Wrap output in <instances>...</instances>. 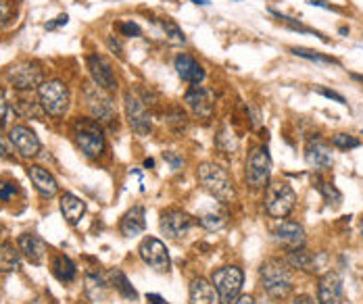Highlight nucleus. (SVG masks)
<instances>
[{
	"mask_svg": "<svg viewBox=\"0 0 363 304\" xmlns=\"http://www.w3.org/2000/svg\"><path fill=\"white\" fill-rule=\"evenodd\" d=\"M161 27H163V31H165V35H167V40L171 42V44H184L186 42V33L178 27V23H173L171 19H163L161 21Z\"/></svg>",
	"mask_w": 363,
	"mask_h": 304,
	"instance_id": "nucleus-33",
	"label": "nucleus"
},
{
	"mask_svg": "<svg viewBox=\"0 0 363 304\" xmlns=\"http://www.w3.org/2000/svg\"><path fill=\"white\" fill-rule=\"evenodd\" d=\"M61 213H63V217H65V221H67L69 225H77L79 219H82L84 213H86V202H84L82 198H77L75 194L65 192V194L61 196Z\"/></svg>",
	"mask_w": 363,
	"mask_h": 304,
	"instance_id": "nucleus-23",
	"label": "nucleus"
},
{
	"mask_svg": "<svg viewBox=\"0 0 363 304\" xmlns=\"http://www.w3.org/2000/svg\"><path fill=\"white\" fill-rule=\"evenodd\" d=\"M199 223H201L205 230L215 232V230H222V227L226 225V215L219 213V211H215V213H205V215L199 217Z\"/></svg>",
	"mask_w": 363,
	"mask_h": 304,
	"instance_id": "nucleus-32",
	"label": "nucleus"
},
{
	"mask_svg": "<svg viewBox=\"0 0 363 304\" xmlns=\"http://www.w3.org/2000/svg\"><path fill=\"white\" fill-rule=\"evenodd\" d=\"M270 175H272L270 150H268V146H255L249 152V159H247V171H245L247 184L255 190H261V188L268 186Z\"/></svg>",
	"mask_w": 363,
	"mask_h": 304,
	"instance_id": "nucleus-6",
	"label": "nucleus"
},
{
	"mask_svg": "<svg viewBox=\"0 0 363 304\" xmlns=\"http://www.w3.org/2000/svg\"><path fill=\"white\" fill-rule=\"evenodd\" d=\"M163 159L171 165V169H180V167L184 165L182 157H178V154H173V152H163Z\"/></svg>",
	"mask_w": 363,
	"mask_h": 304,
	"instance_id": "nucleus-40",
	"label": "nucleus"
},
{
	"mask_svg": "<svg viewBox=\"0 0 363 304\" xmlns=\"http://www.w3.org/2000/svg\"><path fill=\"white\" fill-rule=\"evenodd\" d=\"M161 232L167 236V238H173V240H180L184 238L192 225H194V219L186 213V211H180V209H167L161 213Z\"/></svg>",
	"mask_w": 363,
	"mask_h": 304,
	"instance_id": "nucleus-12",
	"label": "nucleus"
},
{
	"mask_svg": "<svg viewBox=\"0 0 363 304\" xmlns=\"http://www.w3.org/2000/svg\"><path fill=\"white\" fill-rule=\"evenodd\" d=\"M274 236L282 246H286L291 250L303 248V244H305V230L297 221H280L274 227Z\"/></svg>",
	"mask_w": 363,
	"mask_h": 304,
	"instance_id": "nucleus-18",
	"label": "nucleus"
},
{
	"mask_svg": "<svg viewBox=\"0 0 363 304\" xmlns=\"http://www.w3.org/2000/svg\"><path fill=\"white\" fill-rule=\"evenodd\" d=\"M0 157H2V159H8V150H6V146H4L2 136H0Z\"/></svg>",
	"mask_w": 363,
	"mask_h": 304,
	"instance_id": "nucleus-49",
	"label": "nucleus"
},
{
	"mask_svg": "<svg viewBox=\"0 0 363 304\" xmlns=\"http://www.w3.org/2000/svg\"><path fill=\"white\" fill-rule=\"evenodd\" d=\"M19 253L31 263V265H42L46 257V244L40 236L36 234H23L19 238Z\"/></svg>",
	"mask_w": 363,
	"mask_h": 304,
	"instance_id": "nucleus-21",
	"label": "nucleus"
},
{
	"mask_svg": "<svg viewBox=\"0 0 363 304\" xmlns=\"http://www.w3.org/2000/svg\"><path fill=\"white\" fill-rule=\"evenodd\" d=\"M320 304H343V280L337 271H328L318 284Z\"/></svg>",
	"mask_w": 363,
	"mask_h": 304,
	"instance_id": "nucleus-16",
	"label": "nucleus"
},
{
	"mask_svg": "<svg viewBox=\"0 0 363 304\" xmlns=\"http://www.w3.org/2000/svg\"><path fill=\"white\" fill-rule=\"evenodd\" d=\"M10 15H13V6H10V2H8V0H0V25L8 23Z\"/></svg>",
	"mask_w": 363,
	"mask_h": 304,
	"instance_id": "nucleus-39",
	"label": "nucleus"
},
{
	"mask_svg": "<svg viewBox=\"0 0 363 304\" xmlns=\"http://www.w3.org/2000/svg\"><path fill=\"white\" fill-rule=\"evenodd\" d=\"M6 77L17 90H31L42 83V69H40V65H36L31 61H23V63L13 65L6 71Z\"/></svg>",
	"mask_w": 363,
	"mask_h": 304,
	"instance_id": "nucleus-11",
	"label": "nucleus"
},
{
	"mask_svg": "<svg viewBox=\"0 0 363 304\" xmlns=\"http://www.w3.org/2000/svg\"><path fill=\"white\" fill-rule=\"evenodd\" d=\"M77 304H90V301H86V298H79V301H77Z\"/></svg>",
	"mask_w": 363,
	"mask_h": 304,
	"instance_id": "nucleus-52",
	"label": "nucleus"
},
{
	"mask_svg": "<svg viewBox=\"0 0 363 304\" xmlns=\"http://www.w3.org/2000/svg\"><path fill=\"white\" fill-rule=\"evenodd\" d=\"M138 255H140V259L150 267V269H155L157 273H167L169 269H171V259H169V250H167V246L161 242V240H157V238H144L142 240V244H140V248H138Z\"/></svg>",
	"mask_w": 363,
	"mask_h": 304,
	"instance_id": "nucleus-9",
	"label": "nucleus"
},
{
	"mask_svg": "<svg viewBox=\"0 0 363 304\" xmlns=\"http://www.w3.org/2000/svg\"><path fill=\"white\" fill-rule=\"evenodd\" d=\"M144 230H146V215H144V209H142V207H132V209L123 215V219H121V223H119L121 236H123V238H136V236H140Z\"/></svg>",
	"mask_w": 363,
	"mask_h": 304,
	"instance_id": "nucleus-22",
	"label": "nucleus"
},
{
	"mask_svg": "<svg viewBox=\"0 0 363 304\" xmlns=\"http://www.w3.org/2000/svg\"><path fill=\"white\" fill-rule=\"evenodd\" d=\"M21 253L19 248H15L10 242H4L0 246V269L2 271H17L21 267Z\"/></svg>",
	"mask_w": 363,
	"mask_h": 304,
	"instance_id": "nucleus-27",
	"label": "nucleus"
},
{
	"mask_svg": "<svg viewBox=\"0 0 363 304\" xmlns=\"http://www.w3.org/2000/svg\"><path fill=\"white\" fill-rule=\"evenodd\" d=\"M69 21V17L67 15H59L54 21H50V23H46V29H56V27H61V25H65Z\"/></svg>",
	"mask_w": 363,
	"mask_h": 304,
	"instance_id": "nucleus-42",
	"label": "nucleus"
},
{
	"mask_svg": "<svg viewBox=\"0 0 363 304\" xmlns=\"http://www.w3.org/2000/svg\"><path fill=\"white\" fill-rule=\"evenodd\" d=\"M10 144L23 159H31L40 152V140L27 125H15L10 127Z\"/></svg>",
	"mask_w": 363,
	"mask_h": 304,
	"instance_id": "nucleus-15",
	"label": "nucleus"
},
{
	"mask_svg": "<svg viewBox=\"0 0 363 304\" xmlns=\"http://www.w3.org/2000/svg\"><path fill=\"white\" fill-rule=\"evenodd\" d=\"M362 238H363V219H362Z\"/></svg>",
	"mask_w": 363,
	"mask_h": 304,
	"instance_id": "nucleus-53",
	"label": "nucleus"
},
{
	"mask_svg": "<svg viewBox=\"0 0 363 304\" xmlns=\"http://www.w3.org/2000/svg\"><path fill=\"white\" fill-rule=\"evenodd\" d=\"M123 109H125V117H128L130 127L138 136H146L153 127V119H150V113H148L144 100L136 92L130 90L123 94Z\"/></svg>",
	"mask_w": 363,
	"mask_h": 304,
	"instance_id": "nucleus-8",
	"label": "nucleus"
},
{
	"mask_svg": "<svg viewBox=\"0 0 363 304\" xmlns=\"http://www.w3.org/2000/svg\"><path fill=\"white\" fill-rule=\"evenodd\" d=\"M102 92L105 90H100L98 86H88L86 88V104H88L94 121L109 123L115 117V109H113V102L109 100V96H105Z\"/></svg>",
	"mask_w": 363,
	"mask_h": 304,
	"instance_id": "nucleus-14",
	"label": "nucleus"
},
{
	"mask_svg": "<svg viewBox=\"0 0 363 304\" xmlns=\"http://www.w3.org/2000/svg\"><path fill=\"white\" fill-rule=\"evenodd\" d=\"M234 304H255V301H253V296H240L234 301Z\"/></svg>",
	"mask_w": 363,
	"mask_h": 304,
	"instance_id": "nucleus-47",
	"label": "nucleus"
},
{
	"mask_svg": "<svg viewBox=\"0 0 363 304\" xmlns=\"http://www.w3.org/2000/svg\"><path fill=\"white\" fill-rule=\"evenodd\" d=\"M278 19H282L291 29H295V31H301V33H311V35H318L320 40H324V42H328V38L324 35V33H320V31H316V29H311V27H305L303 23H299V21H295L293 17H286V15H282V13H278V10H272Z\"/></svg>",
	"mask_w": 363,
	"mask_h": 304,
	"instance_id": "nucleus-34",
	"label": "nucleus"
},
{
	"mask_svg": "<svg viewBox=\"0 0 363 304\" xmlns=\"http://www.w3.org/2000/svg\"><path fill=\"white\" fill-rule=\"evenodd\" d=\"M293 54L301 56V58H307V61H314V63H324V65H339V61L334 56H328V54H322L318 50H309V48H303V46H295L291 48Z\"/></svg>",
	"mask_w": 363,
	"mask_h": 304,
	"instance_id": "nucleus-31",
	"label": "nucleus"
},
{
	"mask_svg": "<svg viewBox=\"0 0 363 304\" xmlns=\"http://www.w3.org/2000/svg\"><path fill=\"white\" fill-rule=\"evenodd\" d=\"M288 263L297 269H303V271H316L314 267L318 265L316 263V257L311 253H307L305 248H295L291 250V257H288Z\"/></svg>",
	"mask_w": 363,
	"mask_h": 304,
	"instance_id": "nucleus-28",
	"label": "nucleus"
},
{
	"mask_svg": "<svg viewBox=\"0 0 363 304\" xmlns=\"http://www.w3.org/2000/svg\"><path fill=\"white\" fill-rule=\"evenodd\" d=\"M213 288L217 290V296H219V303L222 304H232L240 290H242V282H245V273L240 267H222L213 273Z\"/></svg>",
	"mask_w": 363,
	"mask_h": 304,
	"instance_id": "nucleus-7",
	"label": "nucleus"
},
{
	"mask_svg": "<svg viewBox=\"0 0 363 304\" xmlns=\"http://www.w3.org/2000/svg\"><path fill=\"white\" fill-rule=\"evenodd\" d=\"M27 175L31 179V184L36 186V190L44 196V198H52L59 192V184L52 177V173L40 165H29L27 167Z\"/></svg>",
	"mask_w": 363,
	"mask_h": 304,
	"instance_id": "nucleus-20",
	"label": "nucleus"
},
{
	"mask_svg": "<svg viewBox=\"0 0 363 304\" xmlns=\"http://www.w3.org/2000/svg\"><path fill=\"white\" fill-rule=\"evenodd\" d=\"M316 92L322 94V96H326V98H330V100H337L339 104H347L345 96L339 94V92H334V90H328V88H316Z\"/></svg>",
	"mask_w": 363,
	"mask_h": 304,
	"instance_id": "nucleus-38",
	"label": "nucleus"
},
{
	"mask_svg": "<svg viewBox=\"0 0 363 304\" xmlns=\"http://www.w3.org/2000/svg\"><path fill=\"white\" fill-rule=\"evenodd\" d=\"M173 65H176L178 75H180L184 81L192 83V86H199V83L205 79V69H203V65H201L196 58H192L190 54H184V52L178 54L176 61H173Z\"/></svg>",
	"mask_w": 363,
	"mask_h": 304,
	"instance_id": "nucleus-19",
	"label": "nucleus"
},
{
	"mask_svg": "<svg viewBox=\"0 0 363 304\" xmlns=\"http://www.w3.org/2000/svg\"><path fill=\"white\" fill-rule=\"evenodd\" d=\"M194 4H199V6H207L209 4V0H192Z\"/></svg>",
	"mask_w": 363,
	"mask_h": 304,
	"instance_id": "nucleus-50",
	"label": "nucleus"
},
{
	"mask_svg": "<svg viewBox=\"0 0 363 304\" xmlns=\"http://www.w3.org/2000/svg\"><path fill=\"white\" fill-rule=\"evenodd\" d=\"M305 161L314 169H328L332 165V146L322 138H314L305 146Z\"/></svg>",
	"mask_w": 363,
	"mask_h": 304,
	"instance_id": "nucleus-17",
	"label": "nucleus"
},
{
	"mask_svg": "<svg viewBox=\"0 0 363 304\" xmlns=\"http://www.w3.org/2000/svg\"><path fill=\"white\" fill-rule=\"evenodd\" d=\"M309 4H314V6H322V8H332L330 4H326V0H307Z\"/></svg>",
	"mask_w": 363,
	"mask_h": 304,
	"instance_id": "nucleus-48",
	"label": "nucleus"
},
{
	"mask_svg": "<svg viewBox=\"0 0 363 304\" xmlns=\"http://www.w3.org/2000/svg\"><path fill=\"white\" fill-rule=\"evenodd\" d=\"M111 284H113V288H115L125 301H130V303H136V301H138V292L134 290V286L130 284V280L125 278V273H123L121 269L111 271Z\"/></svg>",
	"mask_w": 363,
	"mask_h": 304,
	"instance_id": "nucleus-26",
	"label": "nucleus"
},
{
	"mask_svg": "<svg viewBox=\"0 0 363 304\" xmlns=\"http://www.w3.org/2000/svg\"><path fill=\"white\" fill-rule=\"evenodd\" d=\"M196 177L201 182V186L219 202H232L236 198V188H234V182L230 177V173L219 167L217 163H201L199 169H196Z\"/></svg>",
	"mask_w": 363,
	"mask_h": 304,
	"instance_id": "nucleus-1",
	"label": "nucleus"
},
{
	"mask_svg": "<svg viewBox=\"0 0 363 304\" xmlns=\"http://www.w3.org/2000/svg\"><path fill=\"white\" fill-rule=\"evenodd\" d=\"M86 65H88V71H90V77L94 81V86H98L100 90L105 92H113L117 90V77L113 73V67L111 63L100 56V54H90L86 58Z\"/></svg>",
	"mask_w": 363,
	"mask_h": 304,
	"instance_id": "nucleus-13",
	"label": "nucleus"
},
{
	"mask_svg": "<svg viewBox=\"0 0 363 304\" xmlns=\"http://www.w3.org/2000/svg\"><path fill=\"white\" fill-rule=\"evenodd\" d=\"M293 304H316V301H314L311 296H307V294H301V296L295 298V303Z\"/></svg>",
	"mask_w": 363,
	"mask_h": 304,
	"instance_id": "nucleus-45",
	"label": "nucleus"
},
{
	"mask_svg": "<svg viewBox=\"0 0 363 304\" xmlns=\"http://www.w3.org/2000/svg\"><path fill=\"white\" fill-rule=\"evenodd\" d=\"M219 296L213 284H209L205 278H196L190 284V304H217Z\"/></svg>",
	"mask_w": 363,
	"mask_h": 304,
	"instance_id": "nucleus-24",
	"label": "nucleus"
},
{
	"mask_svg": "<svg viewBox=\"0 0 363 304\" xmlns=\"http://www.w3.org/2000/svg\"><path fill=\"white\" fill-rule=\"evenodd\" d=\"M38 98H40L44 113H48L52 117H63L69 109V102H71L69 88L59 79L42 81L38 86Z\"/></svg>",
	"mask_w": 363,
	"mask_h": 304,
	"instance_id": "nucleus-4",
	"label": "nucleus"
},
{
	"mask_svg": "<svg viewBox=\"0 0 363 304\" xmlns=\"http://www.w3.org/2000/svg\"><path fill=\"white\" fill-rule=\"evenodd\" d=\"M73 136L79 150L88 159H98L105 152V134L98 121L94 119H77L73 123Z\"/></svg>",
	"mask_w": 363,
	"mask_h": 304,
	"instance_id": "nucleus-3",
	"label": "nucleus"
},
{
	"mask_svg": "<svg viewBox=\"0 0 363 304\" xmlns=\"http://www.w3.org/2000/svg\"><path fill=\"white\" fill-rule=\"evenodd\" d=\"M31 304H54V301H52V296H50L48 292H42V294H38V296L31 301Z\"/></svg>",
	"mask_w": 363,
	"mask_h": 304,
	"instance_id": "nucleus-43",
	"label": "nucleus"
},
{
	"mask_svg": "<svg viewBox=\"0 0 363 304\" xmlns=\"http://www.w3.org/2000/svg\"><path fill=\"white\" fill-rule=\"evenodd\" d=\"M332 144H334L337 148H341V150H351V148L362 146V142H360L355 136H351V134H337V136L332 138Z\"/></svg>",
	"mask_w": 363,
	"mask_h": 304,
	"instance_id": "nucleus-35",
	"label": "nucleus"
},
{
	"mask_svg": "<svg viewBox=\"0 0 363 304\" xmlns=\"http://www.w3.org/2000/svg\"><path fill=\"white\" fill-rule=\"evenodd\" d=\"M261 286L263 290L276 298V301H284L291 292H293V273L288 269V265L280 259H270L261 265Z\"/></svg>",
	"mask_w": 363,
	"mask_h": 304,
	"instance_id": "nucleus-2",
	"label": "nucleus"
},
{
	"mask_svg": "<svg viewBox=\"0 0 363 304\" xmlns=\"http://www.w3.org/2000/svg\"><path fill=\"white\" fill-rule=\"evenodd\" d=\"M17 184H13V182H4V179H0V200L2 202H10L15 196H17Z\"/></svg>",
	"mask_w": 363,
	"mask_h": 304,
	"instance_id": "nucleus-37",
	"label": "nucleus"
},
{
	"mask_svg": "<svg viewBox=\"0 0 363 304\" xmlns=\"http://www.w3.org/2000/svg\"><path fill=\"white\" fill-rule=\"evenodd\" d=\"M4 115H6V98H4V92L0 90V121L4 119Z\"/></svg>",
	"mask_w": 363,
	"mask_h": 304,
	"instance_id": "nucleus-46",
	"label": "nucleus"
},
{
	"mask_svg": "<svg viewBox=\"0 0 363 304\" xmlns=\"http://www.w3.org/2000/svg\"><path fill=\"white\" fill-rule=\"evenodd\" d=\"M144 167H155V161H153V159H146V161H144Z\"/></svg>",
	"mask_w": 363,
	"mask_h": 304,
	"instance_id": "nucleus-51",
	"label": "nucleus"
},
{
	"mask_svg": "<svg viewBox=\"0 0 363 304\" xmlns=\"http://www.w3.org/2000/svg\"><path fill=\"white\" fill-rule=\"evenodd\" d=\"M184 102L194 113V117H199L203 121H209L215 115V98H213V92L207 90V88H203V86H192L184 94Z\"/></svg>",
	"mask_w": 363,
	"mask_h": 304,
	"instance_id": "nucleus-10",
	"label": "nucleus"
},
{
	"mask_svg": "<svg viewBox=\"0 0 363 304\" xmlns=\"http://www.w3.org/2000/svg\"><path fill=\"white\" fill-rule=\"evenodd\" d=\"M86 294L92 301H102L107 296V284L100 273H88L86 275Z\"/></svg>",
	"mask_w": 363,
	"mask_h": 304,
	"instance_id": "nucleus-29",
	"label": "nucleus"
},
{
	"mask_svg": "<svg viewBox=\"0 0 363 304\" xmlns=\"http://www.w3.org/2000/svg\"><path fill=\"white\" fill-rule=\"evenodd\" d=\"M314 186L320 190V194L326 198V202H328V205L339 207V205L343 202V194H341V192H339V190H337V188H334L330 182H324L320 175H316V177H314Z\"/></svg>",
	"mask_w": 363,
	"mask_h": 304,
	"instance_id": "nucleus-30",
	"label": "nucleus"
},
{
	"mask_svg": "<svg viewBox=\"0 0 363 304\" xmlns=\"http://www.w3.org/2000/svg\"><path fill=\"white\" fill-rule=\"evenodd\" d=\"M117 31H119L121 35H125V38H138V35L142 33L140 25L134 23V21H119V23H117Z\"/></svg>",
	"mask_w": 363,
	"mask_h": 304,
	"instance_id": "nucleus-36",
	"label": "nucleus"
},
{
	"mask_svg": "<svg viewBox=\"0 0 363 304\" xmlns=\"http://www.w3.org/2000/svg\"><path fill=\"white\" fill-rule=\"evenodd\" d=\"M146 301L150 304H169L163 296H159V294H146Z\"/></svg>",
	"mask_w": 363,
	"mask_h": 304,
	"instance_id": "nucleus-44",
	"label": "nucleus"
},
{
	"mask_svg": "<svg viewBox=\"0 0 363 304\" xmlns=\"http://www.w3.org/2000/svg\"><path fill=\"white\" fill-rule=\"evenodd\" d=\"M107 44H109V48H111V50H113V52H115L119 58H123V48H121V44H119V42H117L113 35H109V38H107Z\"/></svg>",
	"mask_w": 363,
	"mask_h": 304,
	"instance_id": "nucleus-41",
	"label": "nucleus"
},
{
	"mask_svg": "<svg viewBox=\"0 0 363 304\" xmlns=\"http://www.w3.org/2000/svg\"><path fill=\"white\" fill-rule=\"evenodd\" d=\"M50 269H52V275H54L59 282H63V284L73 282L75 275H77V269H75L73 261H71L69 257H65V255H56V257L52 259Z\"/></svg>",
	"mask_w": 363,
	"mask_h": 304,
	"instance_id": "nucleus-25",
	"label": "nucleus"
},
{
	"mask_svg": "<svg viewBox=\"0 0 363 304\" xmlns=\"http://www.w3.org/2000/svg\"><path fill=\"white\" fill-rule=\"evenodd\" d=\"M297 205V194L286 182H274L268 186L265 192V213L274 219H284L293 213Z\"/></svg>",
	"mask_w": 363,
	"mask_h": 304,
	"instance_id": "nucleus-5",
	"label": "nucleus"
}]
</instances>
